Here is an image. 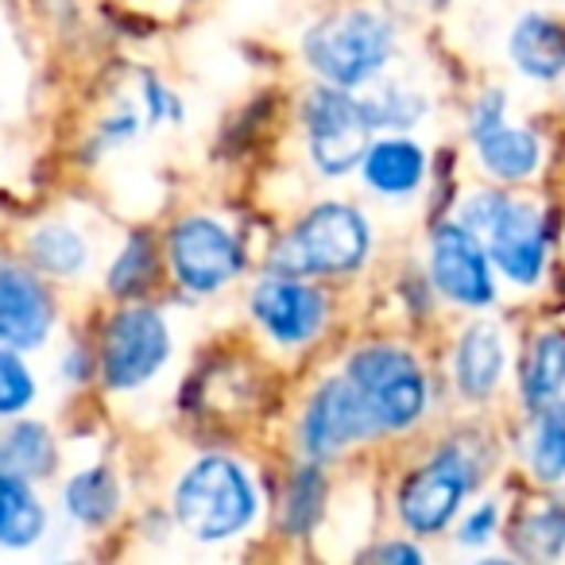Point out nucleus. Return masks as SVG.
I'll return each mask as SVG.
<instances>
[{
	"instance_id": "obj_1",
	"label": "nucleus",
	"mask_w": 565,
	"mask_h": 565,
	"mask_svg": "<svg viewBox=\"0 0 565 565\" xmlns=\"http://www.w3.org/2000/svg\"><path fill=\"white\" fill-rule=\"evenodd\" d=\"M302 55L330 86L353 89L384 71V63L395 55V32L384 17L369 9L338 12L310 28Z\"/></svg>"
},
{
	"instance_id": "obj_2",
	"label": "nucleus",
	"mask_w": 565,
	"mask_h": 565,
	"mask_svg": "<svg viewBox=\"0 0 565 565\" xmlns=\"http://www.w3.org/2000/svg\"><path fill=\"white\" fill-rule=\"evenodd\" d=\"M369 256V225L353 205H315L291 233L271 248V271L279 275H341Z\"/></svg>"
},
{
	"instance_id": "obj_3",
	"label": "nucleus",
	"mask_w": 565,
	"mask_h": 565,
	"mask_svg": "<svg viewBox=\"0 0 565 565\" xmlns=\"http://www.w3.org/2000/svg\"><path fill=\"white\" fill-rule=\"evenodd\" d=\"M174 515L198 542H221L241 534L256 515V492L241 465L225 457L198 461L174 488Z\"/></svg>"
},
{
	"instance_id": "obj_4",
	"label": "nucleus",
	"mask_w": 565,
	"mask_h": 565,
	"mask_svg": "<svg viewBox=\"0 0 565 565\" xmlns=\"http://www.w3.org/2000/svg\"><path fill=\"white\" fill-rule=\"evenodd\" d=\"M461 221L484 241L492 264L519 287L539 282L546 264V233L531 202L508 194H477L465 202Z\"/></svg>"
},
{
	"instance_id": "obj_5",
	"label": "nucleus",
	"mask_w": 565,
	"mask_h": 565,
	"mask_svg": "<svg viewBox=\"0 0 565 565\" xmlns=\"http://www.w3.org/2000/svg\"><path fill=\"white\" fill-rule=\"evenodd\" d=\"M349 380L361 387L380 430H407L426 411V380L407 349L372 345L349 364Z\"/></svg>"
},
{
	"instance_id": "obj_6",
	"label": "nucleus",
	"mask_w": 565,
	"mask_h": 565,
	"mask_svg": "<svg viewBox=\"0 0 565 565\" xmlns=\"http://www.w3.org/2000/svg\"><path fill=\"white\" fill-rule=\"evenodd\" d=\"M480 480L477 461L461 446L441 449L438 457L415 469L399 488V515L415 534H438L457 515L461 500Z\"/></svg>"
},
{
	"instance_id": "obj_7",
	"label": "nucleus",
	"mask_w": 565,
	"mask_h": 565,
	"mask_svg": "<svg viewBox=\"0 0 565 565\" xmlns=\"http://www.w3.org/2000/svg\"><path fill=\"white\" fill-rule=\"evenodd\" d=\"M302 120H307L310 156L326 174L353 171L372 148V120L364 117L361 102L341 86L315 89L302 105Z\"/></svg>"
},
{
	"instance_id": "obj_8",
	"label": "nucleus",
	"mask_w": 565,
	"mask_h": 565,
	"mask_svg": "<svg viewBox=\"0 0 565 565\" xmlns=\"http://www.w3.org/2000/svg\"><path fill=\"white\" fill-rule=\"evenodd\" d=\"M171 353V333L156 310H120L102 338V376L109 387L128 392L163 369Z\"/></svg>"
},
{
	"instance_id": "obj_9",
	"label": "nucleus",
	"mask_w": 565,
	"mask_h": 565,
	"mask_svg": "<svg viewBox=\"0 0 565 565\" xmlns=\"http://www.w3.org/2000/svg\"><path fill=\"white\" fill-rule=\"evenodd\" d=\"M167 256H171L179 282L194 295L221 291L244 267V252L236 244V236L213 217H182L171 228Z\"/></svg>"
},
{
	"instance_id": "obj_10",
	"label": "nucleus",
	"mask_w": 565,
	"mask_h": 565,
	"mask_svg": "<svg viewBox=\"0 0 565 565\" xmlns=\"http://www.w3.org/2000/svg\"><path fill=\"white\" fill-rule=\"evenodd\" d=\"M380 430L376 415H372L369 399L361 395V387L353 384V380H326L322 387L315 392V399H310L307 415H302V449H307L310 457H333L341 454L345 446H353V441H364L372 438V434Z\"/></svg>"
},
{
	"instance_id": "obj_11",
	"label": "nucleus",
	"mask_w": 565,
	"mask_h": 565,
	"mask_svg": "<svg viewBox=\"0 0 565 565\" xmlns=\"http://www.w3.org/2000/svg\"><path fill=\"white\" fill-rule=\"evenodd\" d=\"M430 275L446 299L461 307H488L495 299L492 256L469 225H438L430 241Z\"/></svg>"
},
{
	"instance_id": "obj_12",
	"label": "nucleus",
	"mask_w": 565,
	"mask_h": 565,
	"mask_svg": "<svg viewBox=\"0 0 565 565\" xmlns=\"http://www.w3.org/2000/svg\"><path fill=\"white\" fill-rule=\"evenodd\" d=\"M252 315L279 345H307L326 322V299L295 275H279L252 291Z\"/></svg>"
},
{
	"instance_id": "obj_13",
	"label": "nucleus",
	"mask_w": 565,
	"mask_h": 565,
	"mask_svg": "<svg viewBox=\"0 0 565 565\" xmlns=\"http://www.w3.org/2000/svg\"><path fill=\"white\" fill-rule=\"evenodd\" d=\"M472 143H477V156L484 163L488 174L503 182L531 179L539 171L542 148L526 128H511L503 120V97L488 94L472 109Z\"/></svg>"
},
{
	"instance_id": "obj_14",
	"label": "nucleus",
	"mask_w": 565,
	"mask_h": 565,
	"mask_svg": "<svg viewBox=\"0 0 565 565\" xmlns=\"http://www.w3.org/2000/svg\"><path fill=\"white\" fill-rule=\"evenodd\" d=\"M51 295L24 267H0V345L35 349L51 333Z\"/></svg>"
},
{
	"instance_id": "obj_15",
	"label": "nucleus",
	"mask_w": 565,
	"mask_h": 565,
	"mask_svg": "<svg viewBox=\"0 0 565 565\" xmlns=\"http://www.w3.org/2000/svg\"><path fill=\"white\" fill-rule=\"evenodd\" d=\"M457 392L469 399H488L500 387L503 376V338L495 326L477 322L465 330L461 345H457Z\"/></svg>"
},
{
	"instance_id": "obj_16",
	"label": "nucleus",
	"mask_w": 565,
	"mask_h": 565,
	"mask_svg": "<svg viewBox=\"0 0 565 565\" xmlns=\"http://www.w3.org/2000/svg\"><path fill=\"white\" fill-rule=\"evenodd\" d=\"M511 63L526 74V78L550 82L565 74V24L550 17H523L511 32Z\"/></svg>"
},
{
	"instance_id": "obj_17",
	"label": "nucleus",
	"mask_w": 565,
	"mask_h": 565,
	"mask_svg": "<svg viewBox=\"0 0 565 565\" xmlns=\"http://www.w3.org/2000/svg\"><path fill=\"white\" fill-rule=\"evenodd\" d=\"M361 167H364V182H369L376 194L407 198L411 190H418V182H423L426 156H423L418 143L399 140V136H395V140L372 143V148L364 151Z\"/></svg>"
},
{
	"instance_id": "obj_18",
	"label": "nucleus",
	"mask_w": 565,
	"mask_h": 565,
	"mask_svg": "<svg viewBox=\"0 0 565 565\" xmlns=\"http://www.w3.org/2000/svg\"><path fill=\"white\" fill-rule=\"evenodd\" d=\"M523 399L526 407H546L557 395L565 392V333L562 330H546L531 341L523 361Z\"/></svg>"
},
{
	"instance_id": "obj_19",
	"label": "nucleus",
	"mask_w": 565,
	"mask_h": 565,
	"mask_svg": "<svg viewBox=\"0 0 565 565\" xmlns=\"http://www.w3.org/2000/svg\"><path fill=\"white\" fill-rule=\"evenodd\" d=\"M47 526L43 503L35 500V492L28 488V477L17 472H0V546L24 550Z\"/></svg>"
},
{
	"instance_id": "obj_20",
	"label": "nucleus",
	"mask_w": 565,
	"mask_h": 565,
	"mask_svg": "<svg viewBox=\"0 0 565 565\" xmlns=\"http://www.w3.org/2000/svg\"><path fill=\"white\" fill-rule=\"evenodd\" d=\"M120 503V484L109 469H86L66 484V511H71L78 523L86 526H102L113 519Z\"/></svg>"
},
{
	"instance_id": "obj_21",
	"label": "nucleus",
	"mask_w": 565,
	"mask_h": 565,
	"mask_svg": "<svg viewBox=\"0 0 565 565\" xmlns=\"http://www.w3.org/2000/svg\"><path fill=\"white\" fill-rule=\"evenodd\" d=\"M531 472L546 484L565 480V399L539 407L531 430Z\"/></svg>"
},
{
	"instance_id": "obj_22",
	"label": "nucleus",
	"mask_w": 565,
	"mask_h": 565,
	"mask_svg": "<svg viewBox=\"0 0 565 565\" xmlns=\"http://www.w3.org/2000/svg\"><path fill=\"white\" fill-rule=\"evenodd\" d=\"M55 465V441L40 423H20L0 438V472L17 477H47Z\"/></svg>"
},
{
	"instance_id": "obj_23",
	"label": "nucleus",
	"mask_w": 565,
	"mask_h": 565,
	"mask_svg": "<svg viewBox=\"0 0 565 565\" xmlns=\"http://www.w3.org/2000/svg\"><path fill=\"white\" fill-rule=\"evenodd\" d=\"M28 252H32V264L51 275L82 271V264H86V256H89L82 233L71 225H43L40 233H32Z\"/></svg>"
},
{
	"instance_id": "obj_24",
	"label": "nucleus",
	"mask_w": 565,
	"mask_h": 565,
	"mask_svg": "<svg viewBox=\"0 0 565 565\" xmlns=\"http://www.w3.org/2000/svg\"><path fill=\"white\" fill-rule=\"evenodd\" d=\"M515 550L523 557H557L565 550V508L550 503L515 523Z\"/></svg>"
},
{
	"instance_id": "obj_25",
	"label": "nucleus",
	"mask_w": 565,
	"mask_h": 565,
	"mask_svg": "<svg viewBox=\"0 0 565 565\" xmlns=\"http://www.w3.org/2000/svg\"><path fill=\"white\" fill-rule=\"evenodd\" d=\"M151 279H156V244L148 236H132L109 271V291L117 299H136L148 291Z\"/></svg>"
},
{
	"instance_id": "obj_26",
	"label": "nucleus",
	"mask_w": 565,
	"mask_h": 565,
	"mask_svg": "<svg viewBox=\"0 0 565 565\" xmlns=\"http://www.w3.org/2000/svg\"><path fill=\"white\" fill-rule=\"evenodd\" d=\"M372 128H411L426 113V102L418 94H407L403 86H376L364 97H356Z\"/></svg>"
},
{
	"instance_id": "obj_27",
	"label": "nucleus",
	"mask_w": 565,
	"mask_h": 565,
	"mask_svg": "<svg viewBox=\"0 0 565 565\" xmlns=\"http://www.w3.org/2000/svg\"><path fill=\"white\" fill-rule=\"evenodd\" d=\"M326 484L318 477V469H299L287 488V503H282V523L291 534H307V526L315 523L318 508H322Z\"/></svg>"
},
{
	"instance_id": "obj_28",
	"label": "nucleus",
	"mask_w": 565,
	"mask_h": 565,
	"mask_svg": "<svg viewBox=\"0 0 565 565\" xmlns=\"http://www.w3.org/2000/svg\"><path fill=\"white\" fill-rule=\"evenodd\" d=\"M35 399V380L17 349H0V415H20Z\"/></svg>"
},
{
	"instance_id": "obj_29",
	"label": "nucleus",
	"mask_w": 565,
	"mask_h": 565,
	"mask_svg": "<svg viewBox=\"0 0 565 565\" xmlns=\"http://www.w3.org/2000/svg\"><path fill=\"white\" fill-rule=\"evenodd\" d=\"M495 523H500V511H495V503H484V508H477L469 519L461 523V546H484L488 539H492Z\"/></svg>"
},
{
	"instance_id": "obj_30",
	"label": "nucleus",
	"mask_w": 565,
	"mask_h": 565,
	"mask_svg": "<svg viewBox=\"0 0 565 565\" xmlns=\"http://www.w3.org/2000/svg\"><path fill=\"white\" fill-rule=\"evenodd\" d=\"M376 557H380V562H418V550L403 546V542H392V546H384Z\"/></svg>"
},
{
	"instance_id": "obj_31",
	"label": "nucleus",
	"mask_w": 565,
	"mask_h": 565,
	"mask_svg": "<svg viewBox=\"0 0 565 565\" xmlns=\"http://www.w3.org/2000/svg\"><path fill=\"white\" fill-rule=\"evenodd\" d=\"M392 4L403 12H438L446 0H392Z\"/></svg>"
}]
</instances>
